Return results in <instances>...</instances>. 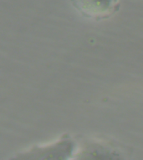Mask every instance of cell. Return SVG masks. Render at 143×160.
I'll return each instance as SVG.
<instances>
[{"label":"cell","mask_w":143,"mask_h":160,"mask_svg":"<svg viewBox=\"0 0 143 160\" xmlns=\"http://www.w3.org/2000/svg\"><path fill=\"white\" fill-rule=\"evenodd\" d=\"M75 8L85 17L100 19L107 18L119 8V0H70Z\"/></svg>","instance_id":"obj_1"}]
</instances>
